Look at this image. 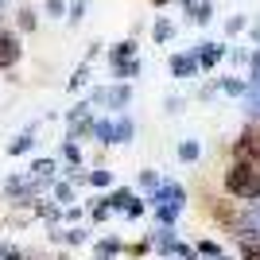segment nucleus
I'll list each match as a JSON object with an SVG mask.
<instances>
[{"mask_svg": "<svg viewBox=\"0 0 260 260\" xmlns=\"http://www.w3.org/2000/svg\"><path fill=\"white\" fill-rule=\"evenodd\" d=\"M140 183L148 186V190H155V183H159V179H155V171H144V175H140Z\"/></svg>", "mask_w": 260, "mask_h": 260, "instance_id": "aec40b11", "label": "nucleus"}, {"mask_svg": "<svg viewBox=\"0 0 260 260\" xmlns=\"http://www.w3.org/2000/svg\"><path fill=\"white\" fill-rule=\"evenodd\" d=\"M221 58V47L217 43H202V66H214Z\"/></svg>", "mask_w": 260, "mask_h": 260, "instance_id": "9d476101", "label": "nucleus"}, {"mask_svg": "<svg viewBox=\"0 0 260 260\" xmlns=\"http://www.w3.org/2000/svg\"><path fill=\"white\" fill-rule=\"evenodd\" d=\"M171 256H175V260H194V249H190V245H179V241H175V245H171Z\"/></svg>", "mask_w": 260, "mask_h": 260, "instance_id": "4468645a", "label": "nucleus"}, {"mask_svg": "<svg viewBox=\"0 0 260 260\" xmlns=\"http://www.w3.org/2000/svg\"><path fill=\"white\" fill-rule=\"evenodd\" d=\"M225 186L237 198H260V171H252V163H233L225 175Z\"/></svg>", "mask_w": 260, "mask_h": 260, "instance_id": "f257e3e1", "label": "nucleus"}, {"mask_svg": "<svg viewBox=\"0 0 260 260\" xmlns=\"http://www.w3.org/2000/svg\"><path fill=\"white\" fill-rule=\"evenodd\" d=\"M171 260H175V256H171Z\"/></svg>", "mask_w": 260, "mask_h": 260, "instance_id": "a878e982", "label": "nucleus"}, {"mask_svg": "<svg viewBox=\"0 0 260 260\" xmlns=\"http://www.w3.org/2000/svg\"><path fill=\"white\" fill-rule=\"evenodd\" d=\"M171 70H175V78H190L198 70V62L190 58V54H175V58H171Z\"/></svg>", "mask_w": 260, "mask_h": 260, "instance_id": "423d86ee", "label": "nucleus"}, {"mask_svg": "<svg viewBox=\"0 0 260 260\" xmlns=\"http://www.w3.org/2000/svg\"><path fill=\"white\" fill-rule=\"evenodd\" d=\"M132 136V120H117V144H124Z\"/></svg>", "mask_w": 260, "mask_h": 260, "instance_id": "dca6fc26", "label": "nucleus"}, {"mask_svg": "<svg viewBox=\"0 0 260 260\" xmlns=\"http://www.w3.org/2000/svg\"><path fill=\"white\" fill-rule=\"evenodd\" d=\"M20 23L23 27H35V12H20Z\"/></svg>", "mask_w": 260, "mask_h": 260, "instance_id": "b1692460", "label": "nucleus"}, {"mask_svg": "<svg viewBox=\"0 0 260 260\" xmlns=\"http://www.w3.org/2000/svg\"><path fill=\"white\" fill-rule=\"evenodd\" d=\"M155 245H159L163 252H171V245H175V229H171V225L159 229V233H155Z\"/></svg>", "mask_w": 260, "mask_h": 260, "instance_id": "9b49d317", "label": "nucleus"}, {"mask_svg": "<svg viewBox=\"0 0 260 260\" xmlns=\"http://www.w3.org/2000/svg\"><path fill=\"white\" fill-rule=\"evenodd\" d=\"M62 155H66L70 163H78V148H74V144H62Z\"/></svg>", "mask_w": 260, "mask_h": 260, "instance_id": "4be33fe9", "label": "nucleus"}, {"mask_svg": "<svg viewBox=\"0 0 260 260\" xmlns=\"http://www.w3.org/2000/svg\"><path fill=\"white\" fill-rule=\"evenodd\" d=\"M179 159H186V163L198 159V144L194 140H183V144H179Z\"/></svg>", "mask_w": 260, "mask_h": 260, "instance_id": "f8f14e48", "label": "nucleus"}, {"mask_svg": "<svg viewBox=\"0 0 260 260\" xmlns=\"http://www.w3.org/2000/svg\"><path fill=\"white\" fill-rule=\"evenodd\" d=\"M31 144H35V136H31V132H23V136H16V140L8 144V152H12V155H23Z\"/></svg>", "mask_w": 260, "mask_h": 260, "instance_id": "6e6552de", "label": "nucleus"}, {"mask_svg": "<svg viewBox=\"0 0 260 260\" xmlns=\"http://www.w3.org/2000/svg\"><path fill=\"white\" fill-rule=\"evenodd\" d=\"M198 252H202V256H214V260H221V249H217L214 241H202V245H198Z\"/></svg>", "mask_w": 260, "mask_h": 260, "instance_id": "f3484780", "label": "nucleus"}, {"mask_svg": "<svg viewBox=\"0 0 260 260\" xmlns=\"http://www.w3.org/2000/svg\"><path fill=\"white\" fill-rule=\"evenodd\" d=\"M237 155H241V163H245V159H256V155H260V136H256L252 128H245V136L237 140Z\"/></svg>", "mask_w": 260, "mask_h": 260, "instance_id": "f03ea898", "label": "nucleus"}, {"mask_svg": "<svg viewBox=\"0 0 260 260\" xmlns=\"http://www.w3.org/2000/svg\"><path fill=\"white\" fill-rule=\"evenodd\" d=\"M225 89H229V93H245V86H241L237 78H229V82H225Z\"/></svg>", "mask_w": 260, "mask_h": 260, "instance_id": "5701e85b", "label": "nucleus"}, {"mask_svg": "<svg viewBox=\"0 0 260 260\" xmlns=\"http://www.w3.org/2000/svg\"><path fill=\"white\" fill-rule=\"evenodd\" d=\"M93 101H105L113 109H124L128 105V86H117V89H105V93H93Z\"/></svg>", "mask_w": 260, "mask_h": 260, "instance_id": "20e7f679", "label": "nucleus"}, {"mask_svg": "<svg viewBox=\"0 0 260 260\" xmlns=\"http://www.w3.org/2000/svg\"><path fill=\"white\" fill-rule=\"evenodd\" d=\"M152 202H155V206H163V202H175V206H183V190H179L175 183H167V186H159V190L152 194Z\"/></svg>", "mask_w": 260, "mask_h": 260, "instance_id": "39448f33", "label": "nucleus"}, {"mask_svg": "<svg viewBox=\"0 0 260 260\" xmlns=\"http://www.w3.org/2000/svg\"><path fill=\"white\" fill-rule=\"evenodd\" d=\"M117 249H120V241H101V245H98V256H101V260H109Z\"/></svg>", "mask_w": 260, "mask_h": 260, "instance_id": "2eb2a0df", "label": "nucleus"}, {"mask_svg": "<svg viewBox=\"0 0 260 260\" xmlns=\"http://www.w3.org/2000/svg\"><path fill=\"white\" fill-rule=\"evenodd\" d=\"M105 202H109V210H128L132 202H136V198H132V190H113V194H109Z\"/></svg>", "mask_w": 260, "mask_h": 260, "instance_id": "0eeeda50", "label": "nucleus"}, {"mask_svg": "<svg viewBox=\"0 0 260 260\" xmlns=\"http://www.w3.org/2000/svg\"><path fill=\"white\" fill-rule=\"evenodd\" d=\"M155 4H163V0H155Z\"/></svg>", "mask_w": 260, "mask_h": 260, "instance_id": "393cba45", "label": "nucleus"}, {"mask_svg": "<svg viewBox=\"0 0 260 260\" xmlns=\"http://www.w3.org/2000/svg\"><path fill=\"white\" fill-rule=\"evenodd\" d=\"M89 183H93V186H109V183H113V175H109V171H93V175H89Z\"/></svg>", "mask_w": 260, "mask_h": 260, "instance_id": "a211bd4d", "label": "nucleus"}, {"mask_svg": "<svg viewBox=\"0 0 260 260\" xmlns=\"http://www.w3.org/2000/svg\"><path fill=\"white\" fill-rule=\"evenodd\" d=\"M179 210H183V206H175V202H163V206H155V214H159L163 225H171L175 217H179Z\"/></svg>", "mask_w": 260, "mask_h": 260, "instance_id": "1a4fd4ad", "label": "nucleus"}, {"mask_svg": "<svg viewBox=\"0 0 260 260\" xmlns=\"http://www.w3.org/2000/svg\"><path fill=\"white\" fill-rule=\"evenodd\" d=\"M16 58H20V43L8 31H0V66H12Z\"/></svg>", "mask_w": 260, "mask_h": 260, "instance_id": "7ed1b4c3", "label": "nucleus"}, {"mask_svg": "<svg viewBox=\"0 0 260 260\" xmlns=\"http://www.w3.org/2000/svg\"><path fill=\"white\" fill-rule=\"evenodd\" d=\"M155 39H171V23H155Z\"/></svg>", "mask_w": 260, "mask_h": 260, "instance_id": "412c9836", "label": "nucleus"}, {"mask_svg": "<svg viewBox=\"0 0 260 260\" xmlns=\"http://www.w3.org/2000/svg\"><path fill=\"white\" fill-rule=\"evenodd\" d=\"M66 241H70V245H82V241H86V229H70V233H66Z\"/></svg>", "mask_w": 260, "mask_h": 260, "instance_id": "6ab92c4d", "label": "nucleus"}, {"mask_svg": "<svg viewBox=\"0 0 260 260\" xmlns=\"http://www.w3.org/2000/svg\"><path fill=\"white\" fill-rule=\"evenodd\" d=\"M31 171H35V179H51V175H54V163L51 159H39V163H31Z\"/></svg>", "mask_w": 260, "mask_h": 260, "instance_id": "ddd939ff", "label": "nucleus"}]
</instances>
